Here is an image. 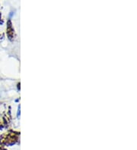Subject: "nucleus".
<instances>
[{
    "instance_id": "nucleus-1",
    "label": "nucleus",
    "mask_w": 137,
    "mask_h": 150,
    "mask_svg": "<svg viewBox=\"0 0 137 150\" xmlns=\"http://www.w3.org/2000/svg\"><path fill=\"white\" fill-rule=\"evenodd\" d=\"M20 133L17 131H8L0 137V145L2 146H10L18 143Z\"/></svg>"
},
{
    "instance_id": "nucleus-2",
    "label": "nucleus",
    "mask_w": 137,
    "mask_h": 150,
    "mask_svg": "<svg viewBox=\"0 0 137 150\" xmlns=\"http://www.w3.org/2000/svg\"><path fill=\"white\" fill-rule=\"evenodd\" d=\"M14 30L12 29V27H11V23L9 22V25L7 27V34L9 35V38L11 39L13 37V34H14Z\"/></svg>"
},
{
    "instance_id": "nucleus-3",
    "label": "nucleus",
    "mask_w": 137,
    "mask_h": 150,
    "mask_svg": "<svg viewBox=\"0 0 137 150\" xmlns=\"http://www.w3.org/2000/svg\"><path fill=\"white\" fill-rule=\"evenodd\" d=\"M0 150H7L6 148H4L3 146H0Z\"/></svg>"
}]
</instances>
